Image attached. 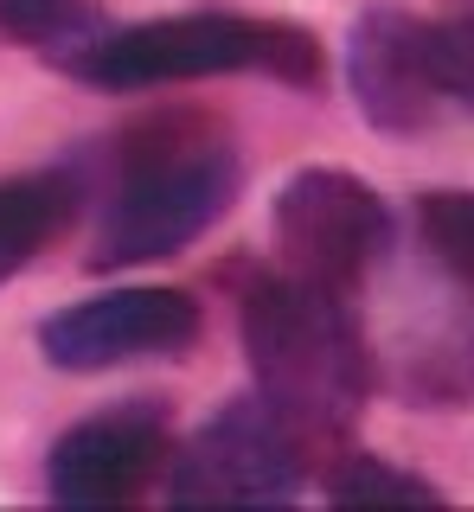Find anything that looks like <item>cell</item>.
<instances>
[{"mask_svg": "<svg viewBox=\"0 0 474 512\" xmlns=\"http://www.w3.org/2000/svg\"><path fill=\"white\" fill-rule=\"evenodd\" d=\"M97 237L90 269H135L193 250L237 205L244 160L231 128L205 109H148L109 135L103 160H84Z\"/></svg>", "mask_w": 474, "mask_h": 512, "instance_id": "1", "label": "cell"}, {"mask_svg": "<svg viewBox=\"0 0 474 512\" xmlns=\"http://www.w3.org/2000/svg\"><path fill=\"white\" fill-rule=\"evenodd\" d=\"M237 340H244L257 397L282 423H295L302 442L353 429L366 397L378 391L372 384V346H366L353 295L295 282L282 269L244 295Z\"/></svg>", "mask_w": 474, "mask_h": 512, "instance_id": "2", "label": "cell"}, {"mask_svg": "<svg viewBox=\"0 0 474 512\" xmlns=\"http://www.w3.org/2000/svg\"><path fill=\"white\" fill-rule=\"evenodd\" d=\"M58 71L90 90H161L199 77H270L289 90H327L321 39L295 20L257 13H167L141 26H103Z\"/></svg>", "mask_w": 474, "mask_h": 512, "instance_id": "3", "label": "cell"}, {"mask_svg": "<svg viewBox=\"0 0 474 512\" xmlns=\"http://www.w3.org/2000/svg\"><path fill=\"white\" fill-rule=\"evenodd\" d=\"M378 288L372 308H359L372 346V384L404 397L410 410H468L474 404V288L417 237L410 269L398 244L366 276Z\"/></svg>", "mask_w": 474, "mask_h": 512, "instance_id": "4", "label": "cell"}, {"mask_svg": "<svg viewBox=\"0 0 474 512\" xmlns=\"http://www.w3.org/2000/svg\"><path fill=\"white\" fill-rule=\"evenodd\" d=\"M270 244L282 276L334 288V295H359L366 276L385 263V250L398 244V212L359 173L302 167L282 180L270 205Z\"/></svg>", "mask_w": 474, "mask_h": 512, "instance_id": "5", "label": "cell"}, {"mask_svg": "<svg viewBox=\"0 0 474 512\" xmlns=\"http://www.w3.org/2000/svg\"><path fill=\"white\" fill-rule=\"evenodd\" d=\"M302 487H308V442L257 391L218 404L167 461L173 506H282Z\"/></svg>", "mask_w": 474, "mask_h": 512, "instance_id": "6", "label": "cell"}, {"mask_svg": "<svg viewBox=\"0 0 474 512\" xmlns=\"http://www.w3.org/2000/svg\"><path fill=\"white\" fill-rule=\"evenodd\" d=\"M205 314L186 288L167 282H129V288H103L84 295L71 308H58L52 320H39V352L52 372L90 378V372H116L135 359H173L199 340Z\"/></svg>", "mask_w": 474, "mask_h": 512, "instance_id": "7", "label": "cell"}, {"mask_svg": "<svg viewBox=\"0 0 474 512\" xmlns=\"http://www.w3.org/2000/svg\"><path fill=\"white\" fill-rule=\"evenodd\" d=\"M173 461L167 404H109L71 423L45 455V493L58 506H135Z\"/></svg>", "mask_w": 474, "mask_h": 512, "instance_id": "8", "label": "cell"}, {"mask_svg": "<svg viewBox=\"0 0 474 512\" xmlns=\"http://www.w3.org/2000/svg\"><path fill=\"white\" fill-rule=\"evenodd\" d=\"M346 90L378 135H423L442 116L430 20L404 7H366L346 32Z\"/></svg>", "mask_w": 474, "mask_h": 512, "instance_id": "9", "label": "cell"}, {"mask_svg": "<svg viewBox=\"0 0 474 512\" xmlns=\"http://www.w3.org/2000/svg\"><path fill=\"white\" fill-rule=\"evenodd\" d=\"M90 205V173L84 160H58L39 173H7L0 180V288L20 269H33V256L77 224Z\"/></svg>", "mask_w": 474, "mask_h": 512, "instance_id": "10", "label": "cell"}, {"mask_svg": "<svg viewBox=\"0 0 474 512\" xmlns=\"http://www.w3.org/2000/svg\"><path fill=\"white\" fill-rule=\"evenodd\" d=\"M109 20L97 13V0H0V39L33 45L45 64L77 58Z\"/></svg>", "mask_w": 474, "mask_h": 512, "instance_id": "11", "label": "cell"}, {"mask_svg": "<svg viewBox=\"0 0 474 512\" xmlns=\"http://www.w3.org/2000/svg\"><path fill=\"white\" fill-rule=\"evenodd\" d=\"M321 493L334 506H442V487L423 474L398 468L385 455H340L334 474L321 480Z\"/></svg>", "mask_w": 474, "mask_h": 512, "instance_id": "12", "label": "cell"}, {"mask_svg": "<svg viewBox=\"0 0 474 512\" xmlns=\"http://www.w3.org/2000/svg\"><path fill=\"white\" fill-rule=\"evenodd\" d=\"M417 237L474 288V192H423L417 199Z\"/></svg>", "mask_w": 474, "mask_h": 512, "instance_id": "13", "label": "cell"}, {"mask_svg": "<svg viewBox=\"0 0 474 512\" xmlns=\"http://www.w3.org/2000/svg\"><path fill=\"white\" fill-rule=\"evenodd\" d=\"M430 58H436L442 103H462L474 116V13H462V20H430Z\"/></svg>", "mask_w": 474, "mask_h": 512, "instance_id": "14", "label": "cell"}]
</instances>
